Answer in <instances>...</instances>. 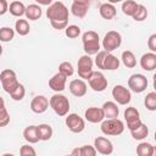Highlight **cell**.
Segmentation results:
<instances>
[{"instance_id":"6da1fadb","label":"cell","mask_w":156,"mask_h":156,"mask_svg":"<svg viewBox=\"0 0 156 156\" xmlns=\"http://www.w3.org/2000/svg\"><path fill=\"white\" fill-rule=\"evenodd\" d=\"M69 11L62 1H55L49 5L46 10V17L54 29L61 30L68 26Z\"/></svg>"},{"instance_id":"bcb514c9","label":"cell","mask_w":156,"mask_h":156,"mask_svg":"<svg viewBox=\"0 0 156 156\" xmlns=\"http://www.w3.org/2000/svg\"><path fill=\"white\" fill-rule=\"evenodd\" d=\"M5 107V100L0 96V108H4Z\"/></svg>"},{"instance_id":"f546056e","label":"cell","mask_w":156,"mask_h":156,"mask_svg":"<svg viewBox=\"0 0 156 156\" xmlns=\"http://www.w3.org/2000/svg\"><path fill=\"white\" fill-rule=\"evenodd\" d=\"M154 152H155V149L150 143L143 141L136 146V154L139 156H152Z\"/></svg>"},{"instance_id":"e0dca14e","label":"cell","mask_w":156,"mask_h":156,"mask_svg":"<svg viewBox=\"0 0 156 156\" xmlns=\"http://www.w3.org/2000/svg\"><path fill=\"white\" fill-rule=\"evenodd\" d=\"M84 117L90 123H101L102 119H105V115L101 107H88L84 111Z\"/></svg>"},{"instance_id":"484cf974","label":"cell","mask_w":156,"mask_h":156,"mask_svg":"<svg viewBox=\"0 0 156 156\" xmlns=\"http://www.w3.org/2000/svg\"><path fill=\"white\" fill-rule=\"evenodd\" d=\"M121 60H122V63L127 67V68H134L136 66V58H135V55L130 51V50H126L122 52V56H121Z\"/></svg>"},{"instance_id":"f1b7e54d","label":"cell","mask_w":156,"mask_h":156,"mask_svg":"<svg viewBox=\"0 0 156 156\" xmlns=\"http://www.w3.org/2000/svg\"><path fill=\"white\" fill-rule=\"evenodd\" d=\"M88 9H89V5H82V4H76V2H72L71 5L72 15H74L78 18L85 17V15L88 13Z\"/></svg>"},{"instance_id":"277c9868","label":"cell","mask_w":156,"mask_h":156,"mask_svg":"<svg viewBox=\"0 0 156 156\" xmlns=\"http://www.w3.org/2000/svg\"><path fill=\"white\" fill-rule=\"evenodd\" d=\"M49 106H50V107L54 110V112H55L57 116H60V117L66 116V115L68 113V111H69V101H68V99H67L65 95L58 94V93L54 94V95L50 98V100H49Z\"/></svg>"},{"instance_id":"5b68a950","label":"cell","mask_w":156,"mask_h":156,"mask_svg":"<svg viewBox=\"0 0 156 156\" xmlns=\"http://www.w3.org/2000/svg\"><path fill=\"white\" fill-rule=\"evenodd\" d=\"M0 82H1V85H2V89L10 94L12 93L20 84L18 79H17V74L13 69H4L1 73H0Z\"/></svg>"},{"instance_id":"3957f363","label":"cell","mask_w":156,"mask_h":156,"mask_svg":"<svg viewBox=\"0 0 156 156\" xmlns=\"http://www.w3.org/2000/svg\"><path fill=\"white\" fill-rule=\"evenodd\" d=\"M102 134L107 136H117L121 135L124 132V123L116 118H106L101 121V127H100Z\"/></svg>"},{"instance_id":"ba28073f","label":"cell","mask_w":156,"mask_h":156,"mask_svg":"<svg viewBox=\"0 0 156 156\" xmlns=\"http://www.w3.org/2000/svg\"><path fill=\"white\" fill-rule=\"evenodd\" d=\"M93 65H94V61L90 55L85 54V55L80 56L78 60V65H77L78 66V76L82 79L88 80V78L93 73Z\"/></svg>"},{"instance_id":"1f68e13d","label":"cell","mask_w":156,"mask_h":156,"mask_svg":"<svg viewBox=\"0 0 156 156\" xmlns=\"http://www.w3.org/2000/svg\"><path fill=\"white\" fill-rule=\"evenodd\" d=\"M15 38V30L11 27H2L0 28V41L9 43Z\"/></svg>"},{"instance_id":"f6af8a7d","label":"cell","mask_w":156,"mask_h":156,"mask_svg":"<svg viewBox=\"0 0 156 156\" xmlns=\"http://www.w3.org/2000/svg\"><path fill=\"white\" fill-rule=\"evenodd\" d=\"M76 4H82V5H89V0H73Z\"/></svg>"},{"instance_id":"60d3db41","label":"cell","mask_w":156,"mask_h":156,"mask_svg":"<svg viewBox=\"0 0 156 156\" xmlns=\"http://www.w3.org/2000/svg\"><path fill=\"white\" fill-rule=\"evenodd\" d=\"M20 155H22V156H35L37 155V151L33 149V146H29L28 144H26V145H22L21 146Z\"/></svg>"},{"instance_id":"5bb4252c","label":"cell","mask_w":156,"mask_h":156,"mask_svg":"<svg viewBox=\"0 0 156 156\" xmlns=\"http://www.w3.org/2000/svg\"><path fill=\"white\" fill-rule=\"evenodd\" d=\"M49 108V99L44 95H37L30 101V110L34 113H44Z\"/></svg>"},{"instance_id":"7c38bea8","label":"cell","mask_w":156,"mask_h":156,"mask_svg":"<svg viewBox=\"0 0 156 156\" xmlns=\"http://www.w3.org/2000/svg\"><path fill=\"white\" fill-rule=\"evenodd\" d=\"M124 119L127 122V128L129 130H133L135 129L136 127H139L143 122L140 119V113L139 111L133 107V106H129L124 110Z\"/></svg>"},{"instance_id":"ac0fdd59","label":"cell","mask_w":156,"mask_h":156,"mask_svg":"<svg viewBox=\"0 0 156 156\" xmlns=\"http://www.w3.org/2000/svg\"><path fill=\"white\" fill-rule=\"evenodd\" d=\"M140 67L144 71L151 72L156 68V54L155 52H146L140 57Z\"/></svg>"},{"instance_id":"7bdbcfd3","label":"cell","mask_w":156,"mask_h":156,"mask_svg":"<svg viewBox=\"0 0 156 156\" xmlns=\"http://www.w3.org/2000/svg\"><path fill=\"white\" fill-rule=\"evenodd\" d=\"M9 11V4L6 0H0V16L5 15Z\"/></svg>"},{"instance_id":"f35d334b","label":"cell","mask_w":156,"mask_h":156,"mask_svg":"<svg viewBox=\"0 0 156 156\" xmlns=\"http://www.w3.org/2000/svg\"><path fill=\"white\" fill-rule=\"evenodd\" d=\"M106 54H107V51H105V50H100V51H98V52L95 54V60H94V62H95L96 67L100 68V69H104V58H105Z\"/></svg>"},{"instance_id":"9c48e42d","label":"cell","mask_w":156,"mask_h":156,"mask_svg":"<svg viewBox=\"0 0 156 156\" xmlns=\"http://www.w3.org/2000/svg\"><path fill=\"white\" fill-rule=\"evenodd\" d=\"M112 98L118 105H128L132 100V94L128 88L124 85L117 84L112 88Z\"/></svg>"},{"instance_id":"836d02e7","label":"cell","mask_w":156,"mask_h":156,"mask_svg":"<svg viewBox=\"0 0 156 156\" xmlns=\"http://www.w3.org/2000/svg\"><path fill=\"white\" fill-rule=\"evenodd\" d=\"M145 107L149 111H156V93L155 91H150L146 94L145 100H144Z\"/></svg>"},{"instance_id":"cb8c5ba5","label":"cell","mask_w":156,"mask_h":156,"mask_svg":"<svg viewBox=\"0 0 156 156\" xmlns=\"http://www.w3.org/2000/svg\"><path fill=\"white\" fill-rule=\"evenodd\" d=\"M119 58H117L112 52H107L104 58V69L115 71L119 67Z\"/></svg>"},{"instance_id":"d6a6232c","label":"cell","mask_w":156,"mask_h":156,"mask_svg":"<svg viewBox=\"0 0 156 156\" xmlns=\"http://www.w3.org/2000/svg\"><path fill=\"white\" fill-rule=\"evenodd\" d=\"M146 17H147V10H146V7L144 5H141V4H138V7H136L135 12L133 13L132 18L135 22H141V21L146 20Z\"/></svg>"},{"instance_id":"74e56055","label":"cell","mask_w":156,"mask_h":156,"mask_svg":"<svg viewBox=\"0 0 156 156\" xmlns=\"http://www.w3.org/2000/svg\"><path fill=\"white\" fill-rule=\"evenodd\" d=\"M98 152L91 145H83L79 147V156H95Z\"/></svg>"},{"instance_id":"d4e9b609","label":"cell","mask_w":156,"mask_h":156,"mask_svg":"<svg viewBox=\"0 0 156 156\" xmlns=\"http://www.w3.org/2000/svg\"><path fill=\"white\" fill-rule=\"evenodd\" d=\"M9 11H10V13L12 15V16H15V17H21V16H23L24 15V12H26V6H24V4L22 2V1H12L11 4H10V6H9Z\"/></svg>"},{"instance_id":"8d00e7d4","label":"cell","mask_w":156,"mask_h":156,"mask_svg":"<svg viewBox=\"0 0 156 156\" xmlns=\"http://www.w3.org/2000/svg\"><path fill=\"white\" fill-rule=\"evenodd\" d=\"M24 95H26V89H24V85L21 84V83L18 84V87H17L12 93H10L11 99L15 100V101H21V100H23Z\"/></svg>"},{"instance_id":"c3c4849f","label":"cell","mask_w":156,"mask_h":156,"mask_svg":"<svg viewBox=\"0 0 156 156\" xmlns=\"http://www.w3.org/2000/svg\"><path fill=\"white\" fill-rule=\"evenodd\" d=\"M1 55H2V46L0 45V57H1Z\"/></svg>"},{"instance_id":"4fadbf2b","label":"cell","mask_w":156,"mask_h":156,"mask_svg":"<svg viewBox=\"0 0 156 156\" xmlns=\"http://www.w3.org/2000/svg\"><path fill=\"white\" fill-rule=\"evenodd\" d=\"M94 147L101 155H111L113 152V144L105 136H96L94 139Z\"/></svg>"},{"instance_id":"603a6c76","label":"cell","mask_w":156,"mask_h":156,"mask_svg":"<svg viewBox=\"0 0 156 156\" xmlns=\"http://www.w3.org/2000/svg\"><path fill=\"white\" fill-rule=\"evenodd\" d=\"M23 138L27 143L29 144H37L39 141L38 132H37V126H28L23 130Z\"/></svg>"},{"instance_id":"b9f144b4","label":"cell","mask_w":156,"mask_h":156,"mask_svg":"<svg viewBox=\"0 0 156 156\" xmlns=\"http://www.w3.org/2000/svg\"><path fill=\"white\" fill-rule=\"evenodd\" d=\"M147 48L151 52H156V33L151 34L147 39Z\"/></svg>"},{"instance_id":"7402d4cb","label":"cell","mask_w":156,"mask_h":156,"mask_svg":"<svg viewBox=\"0 0 156 156\" xmlns=\"http://www.w3.org/2000/svg\"><path fill=\"white\" fill-rule=\"evenodd\" d=\"M37 132H38V136H39V140L41 141H48L51 139L52 134H54V130H52V127L48 123H41L39 126H37Z\"/></svg>"},{"instance_id":"e575fe53","label":"cell","mask_w":156,"mask_h":156,"mask_svg":"<svg viewBox=\"0 0 156 156\" xmlns=\"http://www.w3.org/2000/svg\"><path fill=\"white\" fill-rule=\"evenodd\" d=\"M58 72H60L61 74H63L65 77L68 78V77H71V76L74 73V68H73V66H72L71 62L63 61V62H61L60 66H58Z\"/></svg>"},{"instance_id":"4dcf8cb0","label":"cell","mask_w":156,"mask_h":156,"mask_svg":"<svg viewBox=\"0 0 156 156\" xmlns=\"http://www.w3.org/2000/svg\"><path fill=\"white\" fill-rule=\"evenodd\" d=\"M138 7V4L134 0H123L122 1V12L126 16H133V13L135 12Z\"/></svg>"},{"instance_id":"30bf717a","label":"cell","mask_w":156,"mask_h":156,"mask_svg":"<svg viewBox=\"0 0 156 156\" xmlns=\"http://www.w3.org/2000/svg\"><path fill=\"white\" fill-rule=\"evenodd\" d=\"M66 119H65V123L67 126V128L72 132V133H82L85 128V121L77 113H67L66 115Z\"/></svg>"},{"instance_id":"7a4b0ae2","label":"cell","mask_w":156,"mask_h":156,"mask_svg":"<svg viewBox=\"0 0 156 156\" xmlns=\"http://www.w3.org/2000/svg\"><path fill=\"white\" fill-rule=\"evenodd\" d=\"M82 43H83V50L87 55L93 56L98 51H100V38L99 34L94 30H88L83 33Z\"/></svg>"},{"instance_id":"ee69618b","label":"cell","mask_w":156,"mask_h":156,"mask_svg":"<svg viewBox=\"0 0 156 156\" xmlns=\"http://www.w3.org/2000/svg\"><path fill=\"white\" fill-rule=\"evenodd\" d=\"M38 5H43V6H49L50 4H52V0H34Z\"/></svg>"},{"instance_id":"52a82bcc","label":"cell","mask_w":156,"mask_h":156,"mask_svg":"<svg viewBox=\"0 0 156 156\" xmlns=\"http://www.w3.org/2000/svg\"><path fill=\"white\" fill-rule=\"evenodd\" d=\"M147 78L141 74V73H135V74H132L129 78H128V88L129 90H132L133 93H143L146 90L147 88Z\"/></svg>"},{"instance_id":"ffe728a7","label":"cell","mask_w":156,"mask_h":156,"mask_svg":"<svg viewBox=\"0 0 156 156\" xmlns=\"http://www.w3.org/2000/svg\"><path fill=\"white\" fill-rule=\"evenodd\" d=\"M27 20L29 21H37L43 15V11H41V7L40 5L38 4H30L28 6H26V12H24Z\"/></svg>"},{"instance_id":"2e32d148","label":"cell","mask_w":156,"mask_h":156,"mask_svg":"<svg viewBox=\"0 0 156 156\" xmlns=\"http://www.w3.org/2000/svg\"><path fill=\"white\" fill-rule=\"evenodd\" d=\"M68 89H69L71 94L74 95L76 98H82V96H84L87 94L88 85L84 82V79H73L69 83Z\"/></svg>"},{"instance_id":"8992f818","label":"cell","mask_w":156,"mask_h":156,"mask_svg":"<svg viewBox=\"0 0 156 156\" xmlns=\"http://www.w3.org/2000/svg\"><path fill=\"white\" fill-rule=\"evenodd\" d=\"M122 44V35L117 30H110L102 39V48L107 52H112L118 49Z\"/></svg>"},{"instance_id":"9a60e30c","label":"cell","mask_w":156,"mask_h":156,"mask_svg":"<svg viewBox=\"0 0 156 156\" xmlns=\"http://www.w3.org/2000/svg\"><path fill=\"white\" fill-rule=\"evenodd\" d=\"M67 83V77L61 74L60 72L55 73L50 79H49V88L56 93H61L65 90Z\"/></svg>"},{"instance_id":"ab89813d","label":"cell","mask_w":156,"mask_h":156,"mask_svg":"<svg viewBox=\"0 0 156 156\" xmlns=\"http://www.w3.org/2000/svg\"><path fill=\"white\" fill-rule=\"evenodd\" d=\"M10 123V113L7 112L6 107L0 108V127H6Z\"/></svg>"},{"instance_id":"44dd1931","label":"cell","mask_w":156,"mask_h":156,"mask_svg":"<svg viewBox=\"0 0 156 156\" xmlns=\"http://www.w3.org/2000/svg\"><path fill=\"white\" fill-rule=\"evenodd\" d=\"M102 111L105 115V118H116L118 117L119 113V108L117 106V104L115 101H106L102 105Z\"/></svg>"},{"instance_id":"7dc6e473","label":"cell","mask_w":156,"mask_h":156,"mask_svg":"<svg viewBox=\"0 0 156 156\" xmlns=\"http://www.w3.org/2000/svg\"><path fill=\"white\" fill-rule=\"evenodd\" d=\"M123 0H107V2H110V4H118V2H122Z\"/></svg>"},{"instance_id":"d6986e66","label":"cell","mask_w":156,"mask_h":156,"mask_svg":"<svg viewBox=\"0 0 156 156\" xmlns=\"http://www.w3.org/2000/svg\"><path fill=\"white\" fill-rule=\"evenodd\" d=\"M99 13L100 16L104 18V20H112L116 17L117 15V10L113 4H110V2H105V4H101L100 9H99Z\"/></svg>"},{"instance_id":"83f0119b","label":"cell","mask_w":156,"mask_h":156,"mask_svg":"<svg viewBox=\"0 0 156 156\" xmlns=\"http://www.w3.org/2000/svg\"><path fill=\"white\" fill-rule=\"evenodd\" d=\"M15 30H16V33L20 34L21 37L27 35V34L29 33V30H30V27H29L28 21H27V20H22V18L17 20L16 23H15Z\"/></svg>"},{"instance_id":"8fae6325","label":"cell","mask_w":156,"mask_h":156,"mask_svg":"<svg viewBox=\"0 0 156 156\" xmlns=\"http://www.w3.org/2000/svg\"><path fill=\"white\" fill-rule=\"evenodd\" d=\"M88 83H89V87L94 91H98V93L104 91L107 88V84H108L106 77L99 71H93L91 76L88 78Z\"/></svg>"},{"instance_id":"d590c367","label":"cell","mask_w":156,"mask_h":156,"mask_svg":"<svg viewBox=\"0 0 156 156\" xmlns=\"http://www.w3.org/2000/svg\"><path fill=\"white\" fill-rule=\"evenodd\" d=\"M65 34L67 38L69 39H76L80 35V28L76 24H71V26H67L65 28Z\"/></svg>"},{"instance_id":"4316f807","label":"cell","mask_w":156,"mask_h":156,"mask_svg":"<svg viewBox=\"0 0 156 156\" xmlns=\"http://www.w3.org/2000/svg\"><path fill=\"white\" fill-rule=\"evenodd\" d=\"M129 132H130L133 139H135V140H143L149 135V128L144 123H141L139 127H136L135 129L129 130Z\"/></svg>"}]
</instances>
